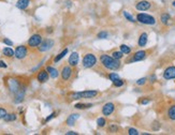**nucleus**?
Instances as JSON below:
<instances>
[{"instance_id": "nucleus-1", "label": "nucleus", "mask_w": 175, "mask_h": 135, "mask_svg": "<svg viewBox=\"0 0 175 135\" xmlns=\"http://www.w3.org/2000/svg\"><path fill=\"white\" fill-rule=\"evenodd\" d=\"M100 61L101 65H103L107 70H111V71H117L120 68V61L118 59L113 58L110 55H107V54H103L100 56Z\"/></svg>"}, {"instance_id": "nucleus-2", "label": "nucleus", "mask_w": 175, "mask_h": 135, "mask_svg": "<svg viewBox=\"0 0 175 135\" xmlns=\"http://www.w3.org/2000/svg\"><path fill=\"white\" fill-rule=\"evenodd\" d=\"M99 94V91L97 90H85V91H78L74 93L70 94V98L72 100H81V99H92L97 97Z\"/></svg>"}, {"instance_id": "nucleus-3", "label": "nucleus", "mask_w": 175, "mask_h": 135, "mask_svg": "<svg viewBox=\"0 0 175 135\" xmlns=\"http://www.w3.org/2000/svg\"><path fill=\"white\" fill-rule=\"evenodd\" d=\"M137 22L143 24V25H148V26H154L156 24V18L146 13H139L137 15Z\"/></svg>"}, {"instance_id": "nucleus-4", "label": "nucleus", "mask_w": 175, "mask_h": 135, "mask_svg": "<svg viewBox=\"0 0 175 135\" xmlns=\"http://www.w3.org/2000/svg\"><path fill=\"white\" fill-rule=\"evenodd\" d=\"M82 65L85 69H91L97 65V57L91 53L86 54L85 56L83 57V61H82Z\"/></svg>"}, {"instance_id": "nucleus-5", "label": "nucleus", "mask_w": 175, "mask_h": 135, "mask_svg": "<svg viewBox=\"0 0 175 135\" xmlns=\"http://www.w3.org/2000/svg\"><path fill=\"white\" fill-rule=\"evenodd\" d=\"M6 85H8V88H9L10 92L13 94H15L18 90H21L24 86L22 85V83L16 78H9L8 82H6Z\"/></svg>"}, {"instance_id": "nucleus-6", "label": "nucleus", "mask_w": 175, "mask_h": 135, "mask_svg": "<svg viewBox=\"0 0 175 135\" xmlns=\"http://www.w3.org/2000/svg\"><path fill=\"white\" fill-rule=\"evenodd\" d=\"M42 41H43L42 35L40 34V33H35V34H32L29 38V40H28V42H27V44H28V46H29L30 48H36V47L40 46Z\"/></svg>"}, {"instance_id": "nucleus-7", "label": "nucleus", "mask_w": 175, "mask_h": 135, "mask_svg": "<svg viewBox=\"0 0 175 135\" xmlns=\"http://www.w3.org/2000/svg\"><path fill=\"white\" fill-rule=\"evenodd\" d=\"M54 45H55V41L53 39H45V40L42 41L40 46L38 47V50L41 53H45V52H48L50 50H52Z\"/></svg>"}, {"instance_id": "nucleus-8", "label": "nucleus", "mask_w": 175, "mask_h": 135, "mask_svg": "<svg viewBox=\"0 0 175 135\" xmlns=\"http://www.w3.org/2000/svg\"><path fill=\"white\" fill-rule=\"evenodd\" d=\"M15 54L14 57L18 60H23L24 58H26L27 55H28V48H27L25 45H19L15 48Z\"/></svg>"}, {"instance_id": "nucleus-9", "label": "nucleus", "mask_w": 175, "mask_h": 135, "mask_svg": "<svg viewBox=\"0 0 175 135\" xmlns=\"http://www.w3.org/2000/svg\"><path fill=\"white\" fill-rule=\"evenodd\" d=\"M147 54L145 50H138L134 53V55L128 60V63H132V62H138V61H142L146 58Z\"/></svg>"}, {"instance_id": "nucleus-10", "label": "nucleus", "mask_w": 175, "mask_h": 135, "mask_svg": "<svg viewBox=\"0 0 175 135\" xmlns=\"http://www.w3.org/2000/svg\"><path fill=\"white\" fill-rule=\"evenodd\" d=\"M114 111H115V105H114V103H112V102L105 103L103 105V107H102V114H103L105 117L111 116V115L114 113Z\"/></svg>"}, {"instance_id": "nucleus-11", "label": "nucleus", "mask_w": 175, "mask_h": 135, "mask_svg": "<svg viewBox=\"0 0 175 135\" xmlns=\"http://www.w3.org/2000/svg\"><path fill=\"white\" fill-rule=\"evenodd\" d=\"M162 76L164 79L166 80H170V79H174L175 78V67L174 65H171V67H168L166 70L163 71Z\"/></svg>"}, {"instance_id": "nucleus-12", "label": "nucleus", "mask_w": 175, "mask_h": 135, "mask_svg": "<svg viewBox=\"0 0 175 135\" xmlns=\"http://www.w3.org/2000/svg\"><path fill=\"white\" fill-rule=\"evenodd\" d=\"M151 3L149 2V1H147V0H141V1H139V2H137V4H135V9L138 10V11H147V10L151 9Z\"/></svg>"}, {"instance_id": "nucleus-13", "label": "nucleus", "mask_w": 175, "mask_h": 135, "mask_svg": "<svg viewBox=\"0 0 175 135\" xmlns=\"http://www.w3.org/2000/svg\"><path fill=\"white\" fill-rule=\"evenodd\" d=\"M60 74H61V78H63V80H69L72 75L71 65H65V67L63 68L61 72H60Z\"/></svg>"}, {"instance_id": "nucleus-14", "label": "nucleus", "mask_w": 175, "mask_h": 135, "mask_svg": "<svg viewBox=\"0 0 175 135\" xmlns=\"http://www.w3.org/2000/svg\"><path fill=\"white\" fill-rule=\"evenodd\" d=\"M25 94H26V88L23 87L21 90H18L16 93L14 94V103L16 104H19L24 101V98H25Z\"/></svg>"}, {"instance_id": "nucleus-15", "label": "nucleus", "mask_w": 175, "mask_h": 135, "mask_svg": "<svg viewBox=\"0 0 175 135\" xmlns=\"http://www.w3.org/2000/svg\"><path fill=\"white\" fill-rule=\"evenodd\" d=\"M48 77H50V74L46 70H41L39 71L38 75H37V79H38L39 83H46L48 80Z\"/></svg>"}, {"instance_id": "nucleus-16", "label": "nucleus", "mask_w": 175, "mask_h": 135, "mask_svg": "<svg viewBox=\"0 0 175 135\" xmlns=\"http://www.w3.org/2000/svg\"><path fill=\"white\" fill-rule=\"evenodd\" d=\"M78 60H80V57H78V54L76 52H73V53L70 55L68 59V63L69 65H71V67H76L77 63H78Z\"/></svg>"}, {"instance_id": "nucleus-17", "label": "nucleus", "mask_w": 175, "mask_h": 135, "mask_svg": "<svg viewBox=\"0 0 175 135\" xmlns=\"http://www.w3.org/2000/svg\"><path fill=\"white\" fill-rule=\"evenodd\" d=\"M147 41H148V34L146 32H143L140 34L139 41H138V44H139L140 47H144L147 44Z\"/></svg>"}, {"instance_id": "nucleus-18", "label": "nucleus", "mask_w": 175, "mask_h": 135, "mask_svg": "<svg viewBox=\"0 0 175 135\" xmlns=\"http://www.w3.org/2000/svg\"><path fill=\"white\" fill-rule=\"evenodd\" d=\"M78 118H80V114H71L68 118H67L66 124H67V126H74L75 121H76Z\"/></svg>"}, {"instance_id": "nucleus-19", "label": "nucleus", "mask_w": 175, "mask_h": 135, "mask_svg": "<svg viewBox=\"0 0 175 135\" xmlns=\"http://www.w3.org/2000/svg\"><path fill=\"white\" fill-rule=\"evenodd\" d=\"M30 0H17L16 2V8L19 10H26L30 4Z\"/></svg>"}, {"instance_id": "nucleus-20", "label": "nucleus", "mask_w": 175, "mask_h": 135, "mask_svg": "<svg viewBox=\"0 0 175 135\" xmlns=\"http://www.w3.org/2000/svg\"><path fill=\"white\" fill-rule=\"evenodd\" d=\"M46 71L48 72V74H50V76L52 77V78H57L58 77V75H59V72H58V70L57 69H55V68L53 67H46Z\"/></svg>"}, {"instance_id": "nucleus-21", "label": "nucleus", "mask_w": 175, "mask_h": 135, "mask_svg": "<svg viewBox=\"0 0 175 135\" xmlns=\"http://www.w3.org/2000/svg\"><path fill=\"white\" fill-rule=\"evenodd\" d=\"M2 54H3V56L8 57V58H12V57H14L15 52L11 47H4L2 50Z\"/></svg>"}, {"instance_id": "nucleus-22", "label": "nucleus", "mask_w": 175, "mask_h": 135, "mask_svg": "<svg viewBox=\"0 0 175 135\" xmlns=\"http://www.w3.org/2000/svg\"><path fill=\"white\" fill-rule=\"evenodd\" d=\"M166 114H168V117H169L170 120L175 121V104L170 106Z\"/></svg>"}, {"instance_id": "nucleus-23", "label": "nucleus", "mask_w": 175, "mask_h": 135, "mask_svg": "<svg viewBox=\"0 0 175 135\" xmlns=\"http://www.w3.org/2000/svg\"><path fill=\"white\" fill-rule=\"evenodd\" d=\"M17 119V116L15 113H8L6 115V117L3 118V120L6 121V122H12V121H15Z\"/></svg>"}, {"instance_id": "nucleus-24", "label": "nucleus", "mask_w": 175, "mask_h": 135, "mask_svg": "<svg viewBox=\"0 0 175 135\" xmlns=\"http://www.w3.org/2000/svg\"><path fill=\"white\" fill-rule=\"evenodd\" d=\"M160 21L161 23L163 24V25H169L170 21H171V16H170V14H168V13H163V14H161L160 16Z\"/></svg>"}, {"instance_id": "nucleus-25", "label": "nucleus", "mask_w": 175, "mask_h": 135, "mask_svg": "<svg viewBox=\"0 0 175 135\" xmlns=\"http://www.w3.org/2000/svg\"><path fill=\"white\" fill-rule=\"evenodd\" d=\"M67 54H68V48H65V50H63V52H61V53L58 54V55H57V56L55 57V58H54V62L60 61V60H61V59H63V57H65L66 55H67Z\"/></svg>"}, {"instance_id": "nucleus-26", "label": "nucleus", "mask_w": 175, "mask_h": 135, "mask_svg": "<svg viewBox=\"0 0 175 135\" xmlns=\"http://www.w3.org/2000/svg\"><path fill=\"white\" fill-rule=\"evenodd\" d=\"M122 14H124V16H125V18L127 19V21H129L130 23H135L137 22V18H134L132 15L129 13V12H127V11H124L122 12Z\"/></svg>"}, {"instance_id": "nucleus-27", "label": "nucleus", "mask_w": 175, "mask_h": 135, "mask_svg": "<svg viewBox=\"0 0 175 135\" xmlns=\"http://www.w3.org/2000/svg\"><path fill=\"white\" fill-rule=\"evenodd\" d=\"M119 50H122V53H124V55H129V54L131 53V48L126 44L120 45V46H119Z\"/></svg>"}, {"instance_id": "nucleus-28", "label": "nucleus", "mask_w": 175, "mask_h": 135, "mask_svg": "<svg viewBox=\"0 0 175 135\" xmlns=\"http://www.w3.org/2000/svg\"><path fill=\"white\" fill-rule=\"evenodd\" d=\"M111 56H112L113 58H115V59H118V60H120V59H122V57H124V53H122V50H115V52H113Z\"/></svg>"}, {"instance_id": "nucleus-29", "label": "nucleus", "mask_w": 175, "mask_h": 135, "mask_svg": "<svg viewBox=\"0 0 175 135\" xmlns=\"http://www.w3.org/2000/svg\"><path fill=\"white\" fill-rule=\"evenodd\" d=\"M92 104H84V103H77V104H75L74 107L77 109H86V108H89V107H91Z\"/></svg>"}, {"instance_id": "nucleus-30", "label": "nucleus", "mask_w": 175, "mask_h": 135, "mask_svg": "<svg viewBox=\"0 0 175 135\" xmlns=\"http://www.w3.org/2000/svg\"><path fill=\"white\" fill-rule=\"evenodd\" d=\"M105 124H107V120H105L104 117H100L97 119V126H98V128H103Z\"/></svg>"}, {"instance_id": "nucleus-31", "label": "nucleus", "mask_w": 175, "mask_h": 135, "mask_svg": "<svg viewBox=\"0 0 175 135\" xmlns=\"http://www.w3.org/2000/svg\"><path fill=\"white\" fill-rule=\"evenodd\" d=\"M109 78H110V80H112V82L114 83L118 78H120V77H119V75L117 73H110L109 74Z\"/></svg>"}, {"instance_id": "nucleus-32", "label": "nucleus", "mask_w": 175, "mask_h": 135, "mask_svg": "<svg viewBox=\"0 0 175 135\" xmlns=\"http://www.w3.org/2000/svg\"><path fill=\"white\" fill-rule=\"evenodd\" d=\"M146 82H147V78H146V77H142V78H139L137 80V85L138 86H143V85H145Z\"/></svg>"}, {"instance_id": "nucleus-33", "label": "nucleus", "mask_w": 175, "mask_h": 135, "mask_svg": "<svg viewBox=\"0 0 175 135\" xmlns=\"http://www.w3.org/2000/svg\"><path fill=\"white\" fill-rule=\"evenodd\" d=\"M128 134L129 135H139V131L137 129H134V128H129L128 129Z\"/></svg>"}, {"instance_id": "nucleus-34", "label": "nucleus", "mask_w": 175, "mask_h": 135, "mask_svg": "<svg viewBox=\"0 0 175 135\" xmlns=\"http://www.w3.org/2000/svg\"><path fill=\"white\" fill-rule=\"evenodd\" d=\"M107 37H109V33H107V31H100V32L98 33L99 39H107Z\"/></svg>"}, {"instance_id": "nucleus-35", "label": "nucleus", "mask_w": 175, "mask_h": 135, "mask_svg": "<svg viewBox=\"0 0 175 135\" xmlns=\"http://www.w3.org/2000/svg\"><path fill=\"white\" fill-rule=\"evenodd\" d=\"M113 84H114V86H115V87H122V86H124V80H122V79H120V78H118L117 80H116V82L113 83Z\"/></svg>"}, {"instance_id": "nucleus-36", "label": "nucleus", "mask_w": 175, "mask_h": 135, "mask_svg": "<svg viewBox=\"0 0 175 135\" xmlns=\"http://www.w3.org/2000/svg\"><path fill=\"white\" fill-rule=\"evenodd\" d=\"M8 114L6 108H3V107H0V119H3V118L6 117V115Z\"/></svg>"}, {"instance_id": "nucleus-37", "label": "nucleus", "mask_w": 175, "mask_h": 135, "mask_svg": "<svg viewBox=\"0 0 175 135\" xmlns=\"http://www.w3.org/2000/svg\"><path fill=\"white\" fill-rule=\"evenodd\" d=\"M118 126H116V124H111L110 126H109V130H110L111 132H113V133H115V132H117L118 131Z\"/></svg>"}, {"instance_id": "nucleus-38", "label": "nucleus", "mask_w": 175, "mask_h": 135, "mask_svg": "<svg viewBox=\"0 0 175 135\" xmlns=\"http://www.w3.org/2000/svg\"><path fill=\"white\" fill-rule=\"evenodd\" d=\"M2 42L6 45V46H13V42L11 41L10 39H8V38H4V39H3Z\"/></svg>"}, {"instance_id": "nucleus-39", "label": "nucleus", "mask_w": 175, "mask_h": 135, "mask_svg": "<svg viewBox=\"0 0 175 135\" xmlns=\"http://www.w3.org/2000/svg\"><path fill=\"white\" fill-rule=\"evenodd\" d=\"M54 117H56V113H52V114L48 116V117H46L45 118V120H44V124H46V122H48V121H50L52 119H53Z\"/></svg>"}, {"instance_id": "nucleus-40", "label": "nucleus", "mask_w": 175, "mask_h": 135, "mask_svg": "<svg viewBox=\"0 0 175 135\" xmlns=\"http://www.w3.org/2000/svg\"><path fill=\"white\" fill-rule=\"evenodd\" d=\"M6 68H8V65H6V62L0 60V69H6Z\"/></svg>"}, {"instance_id": "nucleus-41", "label": "nucleus", "mask_w": 175, "mask_h": 135, "mask_svg": "<svg viewBox=\"0 0 175 135\" xmlns=\"http://www.w3.org/2000/svg\"><path fill=\"white\" fill-rule=\"evenodd\" d=\"M151 102V100H149V99H143L142 101H141V104H142V105H146V104H148V103Z\"/></svg>"}, {"instance_id": "nucleus-42", "label": "nucleus", "mask_w": 175, "mask_h": 135, "mask_svg": "<svg viewBox=\"0 0 175 135\" xmlns=\"http://www.w3.org/2000/svg\"><path fill=\"white\" fill-rule=\"evenodd\" d=\"M66 135H78V133L74 132V131H69V132L66 133Z\"/></svg>"}, {"instance_id": "nucleus-43", "label": "nucleus", "mask_w": 175, "mask_h": 135, "mask_svg": "<svg viewBox=\"0 0 175 135\" xmlns=\"http://www.w3.org/2000/svg\"><path fill=\"white\" fill-rule=\"evenodd\" d=\"M65 3H67V4H66V6H68V8H70V6H72V1H71V0H67V1H66Z\"/></svg>"}, {"instance_id": "nucleus-44", "label": "nucleus", "mask_w": 175, "mask_h": 135, "mask_svg": "<svg viewBox=\"0 0 175 135\" xmlns=\"http://www.w3.org/2000/svg\"><path fill=\"white\" fill-rule=\"evenodd\" d=\"M151 82H155V80H156V76H155V75H153V76L151 77Z\"/></svg>"}, {"instance_id": "nucleus-45", "label": "nucleus", "mask_w": 175, "mask_h": 135, "mask_svg": "<svg viewBox=\"0 0 175 135\" xmlns=\"http://www.w3.org/2000/svg\"><path fill=\"white\" fill-rule=\"evenodd\" d=\"M172 6H174V8H175V0H174V1H173V2H172Z\"/></svg>"}]
</instances>
